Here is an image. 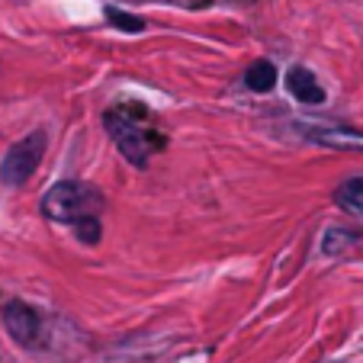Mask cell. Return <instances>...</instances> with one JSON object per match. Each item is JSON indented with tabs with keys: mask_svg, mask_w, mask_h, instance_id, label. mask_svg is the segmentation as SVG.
I'll return each mask as SVG.
<instances>
[{
	"mask_svg": "<svg viewBox=\"0 0 363 363\" xmlns=\"http://www.w3.org/2000/svg\"><path fill=\"white\" fill-rule=\"evenodd\" d=\"M39 206H42V216H45L48 222H62V225H68V222H77V219H84V216L96 213L100 193H96L90 184L62 180V184H55L52 190H45V196H42Z\"/></svg>",
	"mask_w": 363,
	"mask_h": 363,
	"instance_id": "6da1fadb",
	"label": "cell"
},
{
	"mask_svg": "<svg viewBox=\"0 0 363 363\" xmlns=\"http://www.w3.org/2000/svg\"><path fill=\"white\" fill-rule=\"evenodd\" d=\"M45 148H48V135L42 129L29 132L26 138L13 142L4 155V164H0V180L4 186H23L35 171H39L42 158H45Z\"/></svg>",
	"mask_w": 363,
	"mask_h": 363,
	"instance_id": "7a4b0ae2",
	"label": "cell"
},
{
	"mask_svg": "<svg viewBox=\"0 0 363 363\" xmlns=\"http://www.w3.org/2000/svg\"><path fill=\"white\" fill-rule=\"evenodd\" d=\"M103 123H106V132H110V138L116 142V148L123 151V158L129 161V164H135V167L148 164L151 145H148V138H145V132L138 129L132 119H125L123 113L110 110L103 116Z\"/></svg>",
	"mask_w": 363,
	"mask_h": 363,
	"instance_id": "3957f363",
	"label": "cell"
},
{
	"mask_svg": "<svg viewBox=\"0 0 363 363\" xmlns=\"http://www.w3.org/2000/svg\"><path fill=\"white\" fill-rule=\"evenodd\" d=\"M4 328L10 331V337H13L16 344L29 347V344H35L42 337V318L33 306H26V302H20V299H10L7 306H4Z\"/></svg>",
	"mask_w": 363,
	"mask_h": 363,
	"instance_id": "277c9868",
	"label": "cell"
},
{
	"mask_svg": "<svg viewBox=\"0 0 363 363\" xmlns=\"http://www.w3.org/2000/svg\"><path fill=\"white\" fill-rule=\"evenodd\" d=\"M286 87H289V94L296 96L299 103H306V106H322L325 103V90H322V84L315 81V74L308 68H293L286 74Z\"/></svg>",
	"mask_w": 363,
	"mask_h": 363,
	"instance_id": "5b68a950",
	"label": "cell"
},
{
	"mask_svg": "<svg viewBox=\"0 0 363 363\" xmlns=\"http://www.w3.org/2000/svg\"><path fill=\"white\" fill-rule=\"evenodd\" d=\"M335 203L341 206L344 213L360 216V219H363V177L344 180V184L335 190Z\"/></svg>",
	"mask_w": 363,
	"mask_h": 363,
	"instance_id": "8992f818",
	"label": "cell"
},
{
	"mask_svg": "<svg viewBox=\"0 0 363 363\" xmlns=\"http://www.w3.org/2000/svg\"><path fill=\"white\" fill-rule=\"evenodd\" d=\"M277 68L270 62H254L251 68L245 71V84L247 90H254V94H270V90L277 87Z\"/></svg>",
	"mask_w": 363,
	"mask_h": 363,
	"instance_id": "52a82bcc",
	"label": "cell"
},
{
	"mask_svg": "<svg viewBox=\"0 0 363 363\" xmlns=\"http://www.w3.org/2000/svg\"><path fill=\"white\" fill-rule=\"evenodd\" d=\"M354 241H357V232H347V228H328L325 238H322V254L325 257H337V254H344Z\"/></svg>",
	"mask_w": 363,
	"mask_h": 363,
	"instance_id": "ba28073f",
	"label": "cell"
},
{
	"mask_svg": "<svg viewBox=\"0 0 363 363\" xmlns=\"http://www.w3.org/2000/svg\"><path fill=\"white\" fill-rule=\"evenodd\" d=\"M106 20H110L116 29H123V33H142V29H145L142 16L123 13V10H116V7H106Z\"/></svg>",
	"mask_w": 363,
	"mask_h": 363,
	"instance_id": "9c48e42d",
	"label": "cell"
},
{
	"mask_svg": "<svg viewBox=\"0 0 363 363\" xmlns=\"http://www.w3.org/2000/svg\"><path fill=\"white\" fill-rule=\"evenodd\" d=\"M74 228H77V238H81L84 245H96V241H100V219H96V216L77 219Z\"/></svg>",
	"mask_w": 363,
	"mask_h": 363,
	"instance_id": "30bf717a",
	"label": "cell"
}]
</instances>
